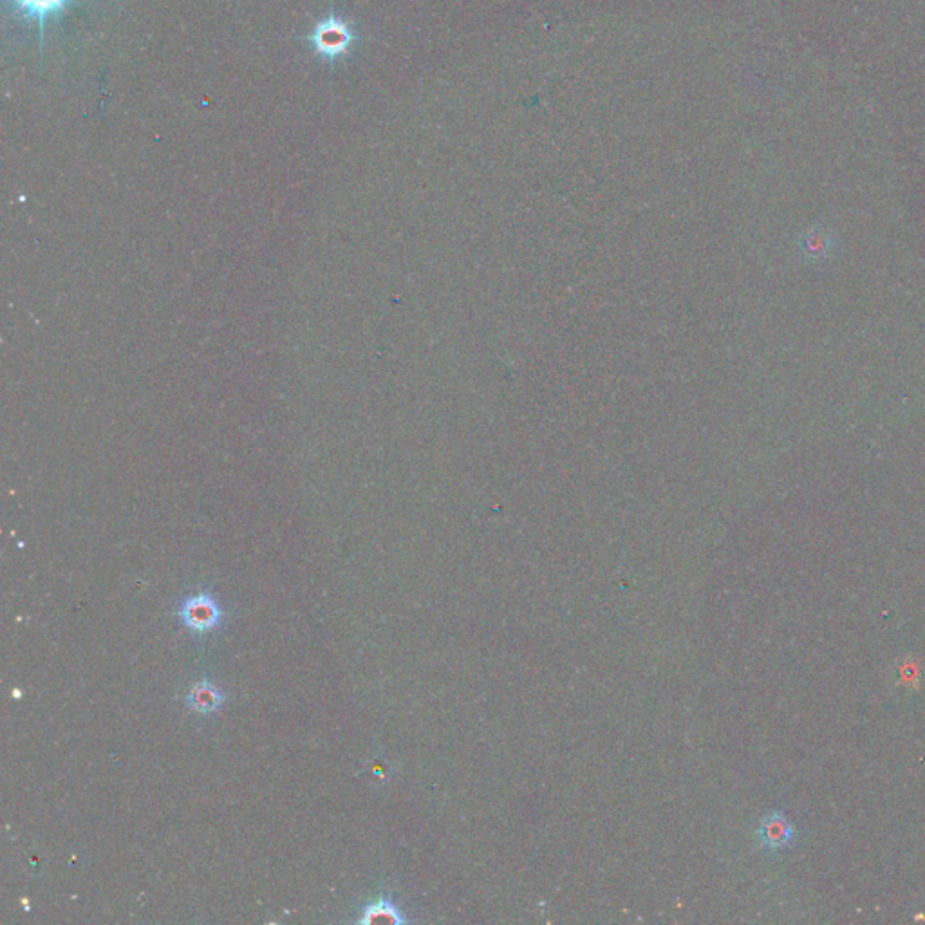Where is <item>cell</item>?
<instances>
[{"label":"cell","instance_id":"cell-1","mask_svg":"<svg viewBox=\"0 0 925 925\" xmlns=\"http://www.w3.org/2000/svg\"><path fill=\"white\" fill-rule=\"evenodd\" d=\"M178 617L185 627H189L194 632H210L219 627L222 620V610L213 595L210 593H198L194 597H189L180 606Z\"/></svg>","mask_w":925,"mask_h":925},{"label":"cell","instance_id":"cell-2","mask_svg":"<svg viewBox=\"0 0 925 925\" xmlns=\"http://www.w3.org/2000/svg\"><path fill=\"white\" fill-rule=\"evenodd\" d=\"M757 838L763 849L777 851L794 844L796 827L781 812H770L759 823Z\"/></svg>","mask_w":925,"mask_h":925},{"label":"cell","instance_id":"cell-3","mask_svg":"<svg viewBox=\"0 0 925 925\" xmlns=\"http://www.w3.org/2000/svg\"><path fill=\"white\" fill-rule=\"evenodd\" d=\"M349 42H351V33L347 31V27L342 22H338L334 18H331V20L324 22L320 27H316V31L313 35V44L316 46V51L325 57H338L340 53L345 51Z\"/></svg>","mask_w":925,"mask_h":925},{"label":"cell","instance_id":"cell-4","mask_svg":"<svg viewBox=\"0 0 925 925\" xmlns=\"http://www.w3.org/2000/svg\"><path fill=\"white\" fill-rule=\"evenodd\" d=\"M409 919L404 915V911L396 906V902L391 897H380L375 902L367 904L360 917L356 919V924H407Z\"/></svg>","mask_w":925,"mask_h":925},{"label":"cell","instance_id":"cell-5","mask_svg":"<svg viewBox=\"0 0 925 925\" xmlns=\"http://www.w3.org/2000/svg\"><path fill=\"white\" fill-rule=\"evenodd\" d=\"M224 702H226V696L210 680H201V682L194 683L187 694V700H185L187 707L198 714L217 713L224 705Z\"/></svg>","mask_w":925,"mask_h":925},{"label":"cell","instance_id":"cell-6","mask_svg":"<svg viewBox=\"0 0 925 925\" xmlns=\"http://www.w3.org/2000/svg\"><path fill=\"white\" fill-rule=\"evenodd\" d=\"M833 246H835L833 237L821 228L808 230L801 237V252L810 261H819V259L827 257L831 253Z\"/></svg>","mask_w":925,"mask_h":925}]
</instances>
